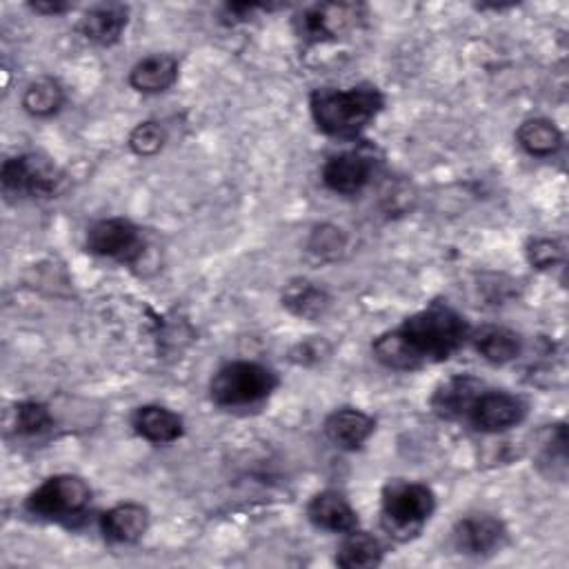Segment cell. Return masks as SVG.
I'll list each match as a JSON object with an SVG mask.
<instances>
[{
	"label": "cell",
	"mask_w": 569,
	"mask_h": 569,
	"mask_svg": "<svg viewBox=\"0 0 569 569\" xmlns=\"http://www.w3.org/2000/svg\"><path fill=\"white\" fill-rule=\"evenodd\" d=\"M471 327L467 318L445 302H431L407 316L398 327L382 331L373 342V358L393 371H416L445 362L465 342Z\"/></svg>",
	"instance_id": "6da1fadb"
},
{
	"label": "cell",
	"mask_w": 569,
	"mask_h": 569,
	"mask_svg": "<svg viewBox=\"0 0 569 569\" xmlns=\"http://www.w3.org/2000/svg\"><path fill=\"white\" fill-rule=\"evenodd\" d=\"M385 96L376 84H356L349 89H316L309 96L311 118L325 136L351 140L382 111Z\"/></svg>",
	"instance_id": "7a4b0ae2"
},
{
	"label": "cell",
	"mask_w": 569,
	"mask_h": 569,
	"mask_svg": "<svg viewBox=\"0 0 569 569\" xmlns=\"http://www.w3.org/2000/svg\"><path fill=\"white\" fill-rule=\"evenodd\" d=\"M436 509V493L429 485L393 478L382 487L380 525L398 542L416 538Z\"/></svg>",
	"instance_id": "3957f363"
},
{
	"label": "cell",
	"mask_w": 569,
	"mask_h": 569,
	"mask_svg": "<svg viewBox=\"0 0 569 569\" xmlns=\"http://www.w3.org/2000/svg\"><path fill=\"white\" fill-rule=\"evenodd\" d=\"M278 387V376L262 362L233 360L222 365L209 380V398L224 409L264 402Z\"/></svg>",
	"instance_id": "277c9868"
},
{
	"label": "cell",
	"mask_w": 569,
	"mask_h": 569,
	"mask_svg": "<svg viewBox=\"0 0 569 569\" xmlns=\"http://www.w3.org/2000/svg\"><path fill=\"white\" fill-rule=\"evenodd\" d=\"M0 182L4 193L22 198H56L67 184V176L40 153H18L2 162Z\"/></svg>",
	"instance_id": "5b68a950"
},
{
	"label": "cell",
	"mask_w": 569,
	"mask_h": 569,
	"mask_svg": "<svg viewBox=\"0 0 569 569\" xmlns=\"http://www.w3.org/2000/svg\"><path fill=\"white\" fill-rule=\"evenodd\" d=\"M91 502V487L73 473H56L42 480L24 500L31 516L44 520H71L84 513Z\"/></svg>",
	"instance_id": "8992f818"
},
{
	"label": "cell",
	"mask_w": 569,
	"mask_h": 569,
	"mask_svg": "<svg viewBox=\"0 0 569 569\" xmlns=\"http://www.w3.org/2000/svg\"><path fill=\"white\" fill-rule=\"evenodd\" d=\"M362 18V7L353 2H316L293 18V31L302 44L336 42Z\"/></svg>",
	"instance_id": "52a82bcc"
},
{
	"label": "cell",
	"mask_w": 569,
	"mask_h": 569,
	"mask_svg": "<svg viewBox=\"0 0 569 569\" xmlns=\"http://www.w3.org/2000/svg\"><path fill=\"white\" fill-rule=\"evenodd\" d=\"M527 418V402L507 389H493L482 382L469 402L462 422L482 433H500L518 427Z\"/></svg>",
	"instance_id": "ba28073f"
},
{
	"label": "cell",
	"mask_w": 569,
	"mask_h": 569,
	"mask_svg": "<svg viewBox=\"0 0 569 569\" xmlns=\"http://www.w3.org/2000/svg\"><path fill=\"white\" fill-rule=\"evenodd\" d=\"M84 247L98 258H109L116 262H136L142 256V233L140 229L120 216L102 218L87 229Z\"/></svg>",
	"instance_id": "9c48e42d"
},
{
	"label": "cell",
	"mask_w": 569,
	"mask_h": 569,
	"mask_svg": "<svg viewBox=\"0 0 569 569\" xmlns=\"http://www.w3.org/2000/svg\"><path fill=\"white\" fill-rule=\"evenodd\" d=\"M378 158L369 147H353L338 151L322 164V182L329 191L340 196L360 193L376 176Z\"/></svg>",
	"instance_id": "30bf717a"
},
{
	"label": "cell",
	"mask_w": 569,
	"mask_h": 569,
	"mask_svg": "<svg viewBox=\"0 0 569 569\" xmlns=\"http://www.w3.org/2000/svg\"><path fill=\"white\" fill-rule=\"evenodd\" d=\"M451 540L465 556H489L505 545L507 529L502 520L491 513H471L456 522Z\"/></svg>",
	"instance_id": "8fae6325"
},
{
	"label": "cell",
	"mask_w": 569,
	"mask_h": 569,
	"mask_svg": "<svg viewBox=\"0 0 569 569\" xmlns=\"http://www.w3.org/2000/svg\"><path fill=\"white\" fill-rule=\"evenodd\" d=\"M129 22V7L122 2H100L89 7L78 20V31L84 40L98 47H111L122 38Z\"/></svg>",
	"instance_id": "7c38bea8"
},
{
	"label": "cell",
	"mask_w": 569,
	"mask_h": 569,
	"mask_svg": "<svg viewBox=\"0 0 569 569\" xmlns=\"http://www.w3.org/2000/svg\"><path fill=\"white\" fill-rule=\"evenodd\" d=\"M307 518L316 529L331 533H349L358 529V513L351 502L336 489L316 493L307 505Z\"/></svg>",
	"instance_id": "4fadbf2b"
},
{
	"label": "cell",
	"mask_w": 569,
	"mask_h": 569,
	"mask_svg": "<svg viewBox=\"0 0 569 569\" xmlns=\"http://www.w3.org/2000/svg\"><path fill=\"white\" fill-rule=\"evenodd\" d=\"M373 431L376 420L356 407L336 409L325 418V436L329 438L331 445L345 451L360 449L371 438Z\"/></svg>",
	"instance_id": "5bb4252c"
},
{
	"label": "cell",
	"mask_w": 569,
	"mask_h": 569,
	"mask_svg": "<svg viewBox=\"0 0 569 569\" xmlns=\"http://www.w3.org/2000/svg\"><path fill=\"white\" fill-rule=\"evenodd\" d=\"M149 529V511L140 502H118L100 516V531L113 545H133Z\"/></svg>",
	"instance_id": "9a60e30c"
},
{
	"label": "cell",
	"mask_w": 569,
	"mask_h": 569,
	"mask_svg": "<svg viewBox=\"0 0 569 569\" xmlns=\"http://www.w3.org/2000/svg\"><path fill=\"white\" fill-rule=\"evenodd\" d=\"M480 387H482V380L476 376L447 378L436 387L429 405L438 418L462 422V416Z\"/></svg>",
	"instance_id": "2e32d148"
},
{
	"label": "cell",
	"mask_w": 569,
	"mask_h": 569,
	"mask_svg": "<svg viewBox=\"0 0 569 569\" xmlns=\"http://www.w3.org/2000/svg\"><path fill=\"white\" fill-rule=\"evenodd\" d=\"M133 431L151 445L176 442L184 433L182 418L160 405H142L131 416Z\"/></svg>",
	"instance_id": "e0dca14e"
},
{
	"label": "cell",
	"mask_w": 569,
	"mask_h": 569,
	"mask_svg": "<svg viewBox=\"0 0 569 569\" xmlns=\"http://www.w3.org/2000/svg\"><path fill=\"white\" fill-rule=\"evenodd\" d=\"M469 342L491 365L513 362L522 353L520 333L502 325H482L478 329H471Z\"/></svg>",
	"instance_id": "ac0fdd59"
},
{
	"label": "cell",
	"mask_w": 569,
	"mask_h": 569,
	"mask_svg": "<svg viewBox=\"0 0 569 569\" xmlns=\"http://www.w3.org/2000/svg\"><path fill=\"white\" fill-rule=\"evenodd\" d=\"M178 80V60L171 53H151L129 71V84L138 93H162Z\"/></svg>",
	"instance_id": "d6986e66"
},
{
	"label": "cell",
	"mask_w": 569,
	"mask_h": 569,
	"mask_svg": "<svg viewBox=\"0 0 569 569\" xmlns=\"http://www.w3.org/2000/svg\"><path fill=\"white\" fill-rule=\"evenodd\" d=\"M382 545L380 540L369 533L353 529L345 533V540L340 542L336 551V565L342 569H365V567H378L382 562Z\"/></svg>",
	"instance_id": "ffe728a7"
},
{
	"label": "cell",
	"mask_w": 569,
	"mask_h": 569,
	"mask_svg": "<svg viewBox=\"0 0 569 569\" xmlns=\"http://www.w3.org/2000/svg\"><path fill=\"white\" fill-rule=\"evenodd\" d=\"M518 144L533 158H549L562 147V131L547 118H529L516 131Z\"/></svg>",
	"instance_id": "44dd1931"
},
{
	"label": "cell",
	"mask_w": 569,
	"mask_h": 569,
	"mask_svg": "<svg viewBox=\"0 0 569 569\" xmlns=\"http://www.w3.org/2000/svg\"><path fill=\"white\" fill-rule=\"evenodd\" d=\"M282 305L305 320L320 318L329 307V293L311 280H293L282 291Z\"/></svg>",
	"instance_id": "7402d4cb"
},
{
	"label": "cell",
	"mask_w": 569,
	"mask_h": 569,
	"mask_svg": "<svg viewBox=\"0 0 569 569\" xmlns=\"http://www.w3.org/2000/svg\"><path fill=\"white\" fill-rule=\"evenodd\" d=\"M64 104V89L51 76H40L31 80L22 91V107L36 118H49L58 113Z\"/></svg>",
	"instance_id": "603a6c76"
},
{
	"label": "cell",
	"mask_w": 569,
	"mask_h": 569,
	"mask_svg": "<svg viewBox=\"0 0 569 569\" xmlns=\"http://www.w3.org/2000/svg\"><path fill=\"white\" fill-rule=\"evenodd\" d=\"M16 431L18 436H40L53 427V416L47 405L38 400H22L16 405Z\"/></svg>",
	"instance_id": "cb8c5ba5"
},
{
	"label": "cell",
	"mask_w": 569,
	"mask_h": 569,
	"mask_svg": "<svg viewBox=\"0 0 569 569\" xmlns=\"http://www.w3.org/2000/svg\"><path fill=\"white\" fill-rule=\"evenodd\" d=\"M127 142L136 156H156L167 142V131L158 120H144L131 129Z\"/></svg>",
	"instance_id": "d4e9b609"
},
{
	"label": "cell",
	"mask_w": 569,
	"mask_h": 569,
	"mask_svg": "<svg viewBox=\"0 0 569 569\" xmlns=\"http://www.w3.org/2000/svg\"><path fill=\"white\" fill-rule=\"evenodd\" d=\"M527 258L536 269H553L562 262V247L551 238H536L527 247Z\"/></svg>",
	"instance_id": "484cf974"
},
{
	"label": "cell",
	"mask_w": 569,
	"mask_h": 569,
	"mask_svg": "<svg viewBox=\"0 0 569 569\" xmlns=\"http://www.w3.org/2000/svg\"><path fill=\"white\" fill-rule=\"evenodd\" d=\"M262 9H269L264 4H242V2H236V4H224L222 7V13H220V20L224 24H238V22H247L253 18L256 11H262Z\"/></svg>",
	"instance_id": "4316f807"
},
{
	"label": "cell",
	"mask_w": 569,
	"mask_h": 569,
	"mask_svg": "<svg viewBox=\"0 0 569 569\" xmlns=\"http://www.w3.org/2000/svg\"><path fill=\"white\" fill-rule=\"evenodd\" d=\"M36 13H42V16H60V13H64V11H69L71 9V4L69 2H62V0H40V2H31L29 4Z\"/></svg>",
	"instance_id": "83f0119b"
}]
</instances>
